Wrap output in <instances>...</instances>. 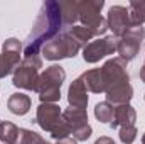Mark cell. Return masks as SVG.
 Wrapping results in <instances>:
<instances>
[{
  "label": "cell",
  "mask_w": 145,
  "mask_h": 144,
  "mask_svg": "<svg viewBox=\"0 0 145 144\" xmlns=\"http://www.w3.org/2000/svg\"><path fill=\"white\" fill-rule=\"evenodd\" d=\"M106 24H108V29L113 32L115 37H121L123 34H127L130 31V27H133L130 22L128 9L123 5L110 7L108 14H106Z\"/></svg>",
  "instance_id": "obj_11"
},
{
  "label": "cell",
  "mask_w": 145,
  "mask_h": 144,
  "mask_svg": "<svg viewBox=\"0 0 145 144\" xmlns=\"http://www.w3.org/2000/svg\"><path fill=\"white\" fill-rule=\"evenodd\" d=\"M44 144H78V141H74L72 137H66V139H59V141H56V143H49V141H46Z\"/></svg>",
  "instance_id": "obj_25"
},
{
  "label": "cell",
  "mask_w": 145,
  "mask_h": 144,
  "mask_svg": "<svg viewBox=\"0 0 145 144\" xmlns=\"http://www.w3.org/2000/svg\"><path fill=\"white\" fill-rule=\"evenodd\" d=\"M34 122L42 131L49 132L56 141L66 139V137L71 136V131H69L68 124L64 122L61 107L57 104H40L37 107Z\"/></svg>",
  "instance_id": "obj_3"
},
{
  "label": "cell",
  "mask_w": 145,
  "mask_h": 144,
  "mask_svg": "<svg viewBox=\"0 0 145 144\" xmlns=\"http://www.w3.org/2000/svg\"><path fill=\"white\" fill-rule=\"evenodd\" d=\"M46 139L31 129H19V141L17 144H44Z\"/></svg>",
  "instance_id": "obj_22"
},
{
  "label": "cell",
  "mask_w": 145,
  "mask_h": 144,
  "mask_svg": "<svg viewBox=\"0 0 145 144\" xmlns=\"http://www.w3.org/2000/svg\"><path fill=\"white\" fill-rule=\"evenodd\" d=\"M100 71L105 85L106 102L113 107L130 104L133 98V88L130 85V75L127 71V61L120 56L111 58L100 68Z\"/></svg>",
  "instance_id": "obj_2"
},
{
  "label": "cell",
  "mask_w": 145,
  "mask_h": 144,
  "mask_svg": "<svg viewBox=\"0 0 145 144\" xmlns=\"http://www.w3.org/2000/svg\"><path fill=\"white\" fill-rule=\"evenodd\" d=\"M63 119L68 124L74 141H88L89 139L93 127L88 124V112L86 110L69 107L63 112Z\"/></svg>",
  "instance_id": "obj_8"
},
{
  "label": "cell",
  "mask_w": 145,
  "mask_h": 144,
  "mask_svg": "<svg viewBox=\"0 0 145 144\" xmlns=\"http://www.w3.org/2000/svg\"><path fill=\"white\" fill-rule=\"evenodd\" d=\"M142 144H145V132H144V136H142Z\"/></svg>",
  "instance_id": "obj_28"
},
{
  "label": "cell",
  "mask_w": 145,
  "mask_h": 144,
  "mask_svg": "<svg viewBox=\"0 0 145 144\" xmlns=\"http://www.w3.org/2000/svg\"><path fill=\"white\" fill-rule=\"evenodd\" d=\"M68 104L72 108L86 110V107H88V90H86L81 76L72 80L69 88H68Z\"/></svg>",
  "instance_id": "obj_12"
},
{
  "label": "cell",
  "mask_w": 145,
  "mask_h": 144,
  "mask_svg": "<svg viewBox=\"0 0 145 144\" xmlns=\"http://www.w3.org/2000/svg\"><path fill=\"white\" fill-rule=\"evenodd\" d=\"M59 7H61V17H63V26H64V29H69L72 26H76V22L79 20L78 2H74V0L59 2Z\"/></svg>",
  "instance_id": "obj_17"
},
{
  "label": "cell",
  "mask_w": 145,
  "mask_h": 144,
  "mask_svg": "<svg viewBox=\"0 0 145 144\" xmlns=\"http://www.w3.org/2000/svg\"><path fill=\"white\" fill-rule=\"evenodd\" d=\"M31 105H32V100L29 95L25 93H12L7 100V108L14 114V115H25L29 110H31Z\"/></svg>",
  "instance_id": "obj_15"
},
{
  "label": "cell",
  "mask_w": 145,
  "mask_h": 144,
  "mask_svg": "<svg viewBox=\"0 0 145 144\" xmlns=\"http://www.w3.org/2000/svg\"><path fill=\"white\" fill-rule=\"evenodd\" d=\"M42 68V59L39 56L32 58H24L19 66L14 70L12 75V85L22 90L37 92V83H39V70Z\"/></svg>",
  "instance_id": "obj_7"
},
{
  "label": "cell",
  "mask_w": 145,
  "mask_h": 144,
  "mask_svg": "<svg viewBox=\"0 0 145 144\" xmlns=\"http://www.w3.org/2000/svg\"><path fill=\"white\" fill-rule=\"evenodd\" d=\"M137 127L135 126H125V127H120V141L123 144H132L135 139H137Z\"/></svg>",
  "instance_id": "obj_23"
},
{
  "label": "cell",
  "mask_w": 145,
  "mask_h": 144,
  "mask_svg": "<svg viewBox=\"0 0 145 144\" xmlns=\"http://www.w3.org/2000/svg\"><path fill=\"white\" fill-rule=\"evenodd\" d=\"M19 141V127L10 120L0 122V143L2 144H17Z\"/></svg>",
  "instance_id": "obj_18"
},
{
  "label": "cell",
  "mask_w": 145,
  "mask_h": 144,
  "mask_svg": "<svg viewBox=\"0 0 145 144\" xmlns=\"http://www.w3.org/2000/svg\"><path fill=\"white\" fill-rule=\"evenodd\" d=\"M20 54H24V46L19 39L15 37H8L3 41V46H2V56L10 63V66L15 70L19 66V61H20Z\"/></svg>",
  "instance_id": "obj_14"
},
{
  "label": "cell",
  "mask_w": 145,
  "mask_h": 144,
  "mask_svg": "<svg viewBox=\"0 0 145 144\" xmlns=\"http://www.w3.org/2000/svg\"><path fill=\"white\" fill-rule=\"evenodd\" d=\"M66 80V71L59 65H52L40 73L37 83V93L40 104H56L61 98V87Z\"/></svg>",
  "instance_id": "obj_4"
},
{
  "label": "cell",
  "mask_w": 145,
  "mask_h": 144,
  "mask_svg": "<svg viewBox=\"0 0 145 144\" xmlns=\"http://www.w3.org/2000/svg\"><path fill=\"white\" fill-rule=\"evenodd\" d=\"M81 49V44L68 32V29H64L42 48V56L49 61H59L66 58H74Z\"/></svg>",
  "instance_id": "obj_6"
},
{
  "label": "cell",
  "mask_w": 145,
  "mask_h": 144,
  "mask_svg": "<svg viewBox=\"0 0 145 144\" xmlns=\"http://www.w3.org/2000/svg\"><path fill=\"white\" fill-rule=\"evenodd\" d=\"M135 120H137V112L130 104L115 105L113 107V120L110 122V127L120 129L125 126H135Z\"/></svg>",
  "instance_id": "obj_13"
},
{
  "label": "cell",
  "mask_w": 145,
  "mask_h": 144,
  "mask_svg": "<svg viewBox=\"0 0 145 144\" xmlns=\"http://www.w3.org/2000/svg\"><path fill=\"white\" fill-rule=\"evenodd\" d=\"M144 37H145V29L142 26H133V27H130V31L127 34L118 37L116 53L120 54V58L125 59L127 63L132 61V59H135L137 54H138V51H140Z\"/></svg>",
  "instance_id": "obj_9"
},
{
  "label": "cell",
  "mask_w": 145,
  "mask_h": 144,
  "mask_svg": "<svg viewBox=\"0 0 145 144\" xmlns=\"http://www.w3.org/2000/svg\"><path fill=\"white\" fill-rule=\"evenodd\" d=\"M68 32L81 44V48H86V46L93 41V37H95L93 32H91L89 29H86L84 26H72V27L68 29Z\"/></svg>",
  "instance_id": "obj_20"
},
{
  "label": "cell",
  "mask_w": 145,
  "mask_h": 144,
  "mask_svg": "<svg viewBox=\"0 0 145 144\" xmlns=\"http://www.w3.org/2000/svg\"><path fill=\"white\" fill-rule=\"evenodd\" d=\"M0 122H2V120H0Z\"/></svg>",
  "instance_id": "obj_29"
},
{
  "label": "cell",
  "mask_w": 145,
  "mask_h": 144,
  "mask_svg": "<svg viewBox=\"0 0 145 144\" xmlns=\"http://www.w3.org/2000/svg\"><path fill=\"white\" fill-rule=\"evenodd\" d=\"M103 7H105L103 0H83V2H78L79 22H81V26L89 29L95 37L103 36L108 31L106 19L100 14Z\"/></svg>",
  "instance_id": "obj_5"
},
{
  "label": "cell",
  "mask_w": 145,
  "mask_h": 144,
  "mask_svg": "<svg viewBox=\"0 0 145 144\" xmlns=\"http://www.w3.org/2000/svg\"><path fill=\"white\" fill-rule=\"evenodd\" d=\"M140 80L145 83V61H144V66L140 68Z\"/></svg>",
  "instance_id": "obj_27"
},
{
  "label": "cell",
  "mask_w": 145,
  "mask_h": 144,
  "mask_svg": "<svg viewBox=\"0 0 145 144\" xmlns=\"http://www.w3.org/2000/svg\"><path fill=\"white\" fill-rule=\"evenodd\" d=\"M116 44L118 37L115 36H105L101 39L98 37L96 41H91L86 48H83V59L86 63H98L100 59L116 53Z\"/></svg>",
  "instance_id": "obj_10"
},
{
  "label": "cell",
  "mask_w": 145,
  "mask_h": 144,
  "mask_svg": "<svg viewBox=\"0 0 145 144\" xmlns=\"http://www.w3.org/2000/svg\"><path fill=\"white\" fill-rule=\"evenodd\" d=\"M128 14H130V22L132 26H144L145 24V2L133 0L128 5Z\"/></svg>",
  "instance_id": "obj_19"
},
{
  "label": "cell",
  "mask_w": 145,
  "mask_h": 144,
  "mask_svg": "<svg viewBox=\"0 0 145 144\" xmlns=\"http://www.w3.org/2000/svg\"><path fill=\"white\" fill-rule=\"evenodd\" d=\"M12 71H14V68L10 66V63L0 54V78H5L7 75H10Z\"/></svg>",
  "instance_id": "obj_24"
},
{
  "label": "cell",
  "mask_w": 145,
  "mask_h": 144,
  "mask_svg": "<svg viewBox=\"0 0 145 144\" xmlns=\"http://www.w3.org/2000/svg\"><path fill=\"white\" fill-rule=\"evenodd\" d=\"M64 31L63 17H61V7L59 2L47 0L40 5V10L36 17V22L32 26L31 34L25 39L24 44V58L39 56L42 48L57 34Z\"/></svg>",
  "instance_id": "obj_1"
},
{
  "label": "cell",
  "mask_w": 145,
  "mask_h": 144,
  "mask_svg": "<svg viewBox=\"0 0 145 144\" xmlns=\"http://www.w3.org/2000/svg\"><path fill=\"white\" fill-rule=\"evenodd\" d=\"M95 117L100 120V122H105L110 124L113 120V105L108 102H100L95 105Z\"/></svg>",
  "instance_id": "obj_21"
},
{
  "label": "cell",
  "mask_w": 145,
  "mask_h": 144,
  "mask_svg": "<svg viewBox=\"0 0 145 144\" xmlns=\"http://www.w3.org/2000/svg\"><path fill=\"white\" fill-rule=\"evenodd\" d=\"M95 144H115V141L111 137H108V136H101L100 139L95 141Z\"/></svg>",
  "instance_id": "obj_26"
},
{
  "label": "cell",
  "mask_w": 145,
  "mask_h": 144,
  "mask_svg": "<svg viewBox=\"0 0 145 144\" xmlns=\"http://www.w3.org/2000/svg\"><path fill=\"white\" fill-rule=\"evenodd\" d=\"M81 80L86 87L88 92L93 93H105V85H103V78H101V71L100 68H93L88 70L81 75Z\"/></svg>",
  "instance_id": "obj_16"
}]
</instances>
